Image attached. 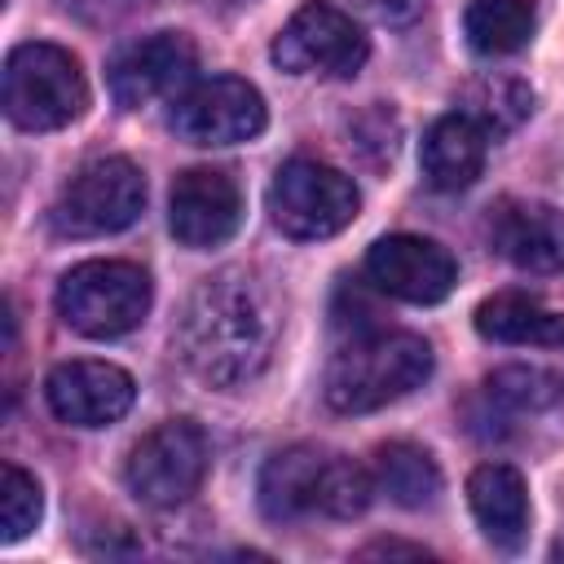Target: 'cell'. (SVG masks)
<instances>
[{"label":"cell","mask_w":564,"mask_h":564,"mask_svg":"<svg viewBox=\"0 0 564 564\" xmlns=\"http://www.w3.org/2000/svg\"><path fill=\"white\" fill-rule=\"evenodd\" d=\"M476 330L494 344H538V348H551V344H564V313L560 308H546L529 295H489L480 308H476Z\"/></svg>","instance_id":"19"},{"label":"cell","mask_w":564,"mask_h":564,"mask_svg":"<svg viewBox=\"0 0 564 564\" xmlns=\"http://www.w3.org/2000/svg\"><path fill=\"white\" fill-rule=\"evenodd\" d=\"M207 458H212L207 432L194 419H167L132 445L123 463L128 494L145 507H181L185 498L198 494L207 476Z\"/></svg>","instance_id":"8"},{"label":"cell","mask_w":564,"mask_h":564,"mask_svg":"<svg viewBox=\"0 0 564 564\" xmlns=\"http://www.w3.org/2000/svg\"><path fill=\"white\" fill-rule=\"evenodd\" d=\"M533 110V88L516 75H480L463 88V115H471L489 137L511 132Z\"/></svg>","instance_id":"22"},{"label":"cell","mask_w":564,"mask_h":564,"mask_svg":"<svg viewBox=\"0 0 564 564\" xmlns=\"http://www.w3.org/2000/svg\"><path fill=\"white\" fill-rule=\"evenodd\" d=\"M375 489H383L397 507H432L441 494V467L436 458L414 441H388L375 449Z\"/></svg>","instance_id":"20"},{"label":"cell","mask_w":564,"mask_h":564,"mask_svg":"<svg viewBox=\"0 0 564 564\" xmlns=\"http://www.w3.org/2000/svg\"><path fill=\"white\" fill-rule=\"evenodd\" d=\"M366 278L405 304H436L454 291L458 264L454 256L419 234H388L366 251Z\"/></svg>","instance_id":"13"},{"label":"cell","mask_w":564,"mask_h":564,"mask_svg":"<svg viewBox=\"0 0 564 564\" xmlns=\"http://www.w3.org/2000/svg\"><path fill=\"white\" fill-rule=\"evenodd\" d=\"M489 247L524 273L564 269V216L538 198H502L489 207Z\"/></svg>","instance_id":"15"},{"label":"cell","mask_w":564,"mask_h":564,"mask_svg":"<svg viewBox=\"0 0 564 564\" xmlns=\"http://www.w3.org/2000/svg\"><path fill=\"white\" fill-rule=\"evenodd\" d=\"M370 498H375V471L322 445L278 449L260 471V511L278 524L304 516L352 520L370 507Z\"/></svg>","instance_id":"2"},{"label":"cell","mask_w":564,"mask_h":564,"mask_svg":"<svg viewBox=\"0 0 564 564\" xmlns=\"http://www.w3.org/2000/svg\"><path fill=\"white\" fill-rule=\"evenodd\" d=\"M485 150H489V132H485L471 115L454 110V115H441V119L423 132L419 163H423V176H427L432 189L458 194V189H467V185L480 176Z\"/></svg>","instance_id":"17"},{"label":"cell","mask_w":564,"mask_h":564,"mask_svg":"<svg viewBox=\"0 0 564 564\" xmlns=\"http://www.w3.org/2000/svg\"><path fill=\"white\" fill-rule=\"evenodd\" d=\"M375 22H388V26H405L423 13V0H357Z\"/></svg>","instance_id":"24"},{"label":"cell","mask_w":564,"mask_h":564,"mask_svg":"<svg viewBox=\"0 0 564 564\" xmlns=\"http://www.w3.org/2000/svg\"><path fill=\"white\" fill-rule=\"evenodd\" d=\"M533 26H538L533 0H471L463 13L467 44L485 57H507V53L524 48Z\"/></svg>","instance_id":"21"},{"label":"cell","mask_w":564,"mask_h":564,"mask_svg":"<svg viewBox=\"0 0 564 564\" xmlns=\"http://www.w3.org/2000/svg\"><path fill=\"white\" fill-rule=\"evenodd\" d=\"M269 57L286 75H322V79H348L370 57L366 31L335 4L308 0L291 13V22L278 31Z\"/></svg>","instance_id":"9"},{"label":"cell","mask_w":564,"mask_h":564,"mask_svg":"<svg viewBox=\"0 0 564 564\" xmlns=\"http://www.w3.org/2000/svg\"><path fill=\"white\" fill-rule=\"evenodd\" d=\"M88 110L79 62L57 44H18L4 62V115L22 132H53Z\"/></svg>","instance_id":"5"},{"label":"cell","mask_w":564,"mask_h":564,"mask_svg":"<svg viewBox=\"0 0 564 564\" xmlns=\"http://www.w3.org/2000/svg\"><path fill=\"white\" fill-rule=\"evenodd\" d=\"M44 516V494L31 471L4 463L0 471V542H22Z\"/></svg>","instance_id":"23"},{"label":"cell","mask_w":564,"mask_h":564,"mask_svg":"<svg viewBox=\"0 0 564 564\" xmlns=\"http://www.w3.org/2000/svg\"><path fill=\"white\" fill-rule=\"evenodd\" d=\"M145 207V176L132 159L106 154L84 163L53 198L48 225L62 238H106L128 229Z\"/></svg>","instance_id":"6"},{"label":"cell","mask_w":564,"mask_h":564,"mask_svg":"<svg viewBox=\"0 0 564 564\" xmlns=\"http://www.w3.org/2000/svg\"><path fill=\"white\" fill-rule=\"evenodd\" d=\"M357 207H361L357 185L339 167L317 159H286L269 185L273 225L300 242H317L348 229Z\"/></svg>","instance_id":"7"},{"label":"cell","mask_w":564,"mask_h":564,"mask_svg":"<svg viewBox=\"0 0 564 564\" xmlns=\"http://www.w3.org/2000/svg\"><path fill=\"white\" fill-rule=\"evenodd\" d=\"M361 555H366V560H370V555H414V560H419V555H427V551H423V546H405V542H370Z\"/></svg>","instance_id":"26"},{"label":"cell","mask_w":564,"mask_h":564,"mask_svg":"<svg viewBox=\"0 0 564 564\" xmlns=\"http://www.w3.org/2000/svg\"><path fill=\"white\" fill-rule=\"evenodd\" d=\"M198 48L181 31H154L132 44H123L110 57V97L123 110H141L159 97H181L194 79Z\"/></svg>","instance_id":"11"},{"label":"cell","mask_w":564,"mask_h":564,"mask_svg":"<svg viewBox=\"0 0 564 564\" xmlns=\"http://www.w3.org/2000/svg\"><path fill=\"white\" fill-rule=\"evenodd\" d=\"M278 344V308L264 282L247 269H220L203 278L176 322V348L185 366L212 388H238L256 379Z\"/></svg>","instance_id":"1"},{"label":"cell","mask_w":564,"mask_h":564,"mask_svg":"<svg viewBox=\"0 0 564 564\" xmlns=\"http://www.w3.org/2000/svg\"><path fill=\"white\" fill-rule=\"evenodd\" d=\"M432 375V348L410 330H370L348 339L322 379V397L339 414H366L410 397Z\"/></svg>","instance_id":"3"},{"label":"cell","mask_w":564,"mask_h":564,"mask_svg":"<svg viewBox=\"0 0 564 564\" xmlns=\"http://www.w3.org/2000/svg\"><path fill=\"white\" fill-rule=\"evenodd\" d=\"M485 414L471 410L476 423H489L480 436H511L529 419H546L564 410V379L542 366H502L480 388Z\"/></svg>","instance_id":"16"},{"label":"cell","mask_w":564,"mask_h":564,"mask_svg":"<svg viewBox=\"0 0 564 564\" xmlns=\"http://www.w3.org/2000/svg\"><path fill=\"white\" fill-rule=\"evenodd\" d=\"M207 4H247V0H207Z\"/></svg>","instance_id":"27"},{"label":"cell","mask_w":564,"mask_h":564,"mask_svg":"<svg viewBox=\"0 0 564 564\" xmlns=\"http://www.w3.org/2000/svg\"><path fill=\"white\" fill-rule=\"evenodd\" d=\"M467 502H471V516H476L480 533L494 546L516 551L524 542V533H529V489H524V476L511 463H480L467 476Z\"/></svg>","instance_id":"18"},{"label":"cell","mask_w":564,"mask_h":564,"mask_svg":"<svg viewBox=\"0 0 564 564\" xmlns=\"http://www.w3.org/2000/svg\"><path fill=\"white\" fill-rule=\"evenodd\" d=\"M167 225L176 242L207 251L238 234L242 225V189L225 167H189L172 181Z\"/></svg>","instance_id":"12"},{"label":"cell","mask_w":564,"mask_h":564,"mask_svg":"<svg viewBox=\"0 0 564 564\" xmlns=\"http://www.w3.org/2000/svg\"><path fill=\"white\" fill-rule=\"evenodd\" d=\"M150 273L128 260H84L57 282V313L84 339H119L150 313Z\"/></svg>","instance_id":"4"},{"label":"cell","mask_w":564,"mask_h":564,"mask_svg":"<svg viewBox=\"0 0 564 564\" xmlns=\"http://www.w3.org/2000/svg\"><path fill=\"white\" fill-rule=\"evenodd\" d=\"M150 0H66V9L93 18V22H110V18H123L132 9H145Z\"/></svg>","instance_id":"25"},{"label":"cell","mask_w":564,"mask_h":564,"mask_svg":"<svg viewBox=\"0 0 564 564\" xmlns=\"http://www.w3.org/2000/svg\"><path fill=\"white\" fill-rule=\"evenodd\" d=\"M44 401L70 427H106L132 410L137 383L110 361H62L44 379Z\"/></svg>","instance_id":"14"},{"label":"cell","mask_w":564,"mask_h":564,"mask_svg":"<svg viewBox=\"0 0 564 564\" xmlns=\"http://www.w3.org/2000/svg\"><path fill=\"white\" fill-rule=\"evenodd\" d=\"M269 123L264 97L238 75H212L172 97L167 128L189 145H238L260 137Z\"/></svg>","instance_id":"10"}]
</instances>
